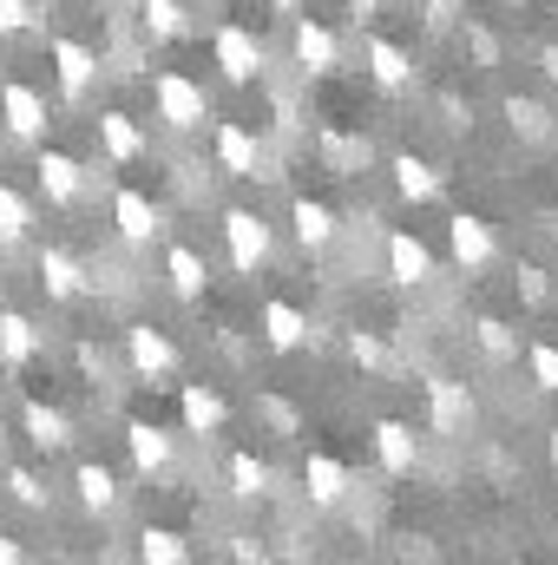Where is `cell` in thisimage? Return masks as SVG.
<instances>
[{
  "label": "cell",
  "instance_id": "6da1fadb",
  "mask_svg": "<svg viewBox=\"0 0 558 565\" xmlns=\"http://www.w3.org/2000/svg\"><path fill=\"white\" fill-rule=\"evenodd\" d=\"M151 113H158L171 132H204V119H211V93H204V79L164 66V73H151Z\"/></svg>",
  "mask_w": 558,
  "mask_h": 565
},
{
  "label": "cell",
  "instance_id": "7a4b0ae2",
  "mask_svg": "<svg viewBox=\"0 0 558 565\" xmlns=\"http://www.w3.org/2000/svg\"><path fill=\"white\" fill-rule=\"evenodd\" d=\"M224 250H230V270L237 277H257L270 257H277V224L264 211H224Z\"/></svg>",
  "mask_w": 558,
  "mask_h": 565
},
{
  "label": "cell",
  "instance_id": "3957f363",
  "mask_svg": "<svg viewBox=\"0 0 558 565\" xmlns=\"http://www.w3.org/2000/svg\"><path fill=\"white\" fill-rule=\"evenodd\" d=\"M33 178H40V198H46L53 211H73V204H86V191H93V171H86L73 151H60V145H40Z\"/></svg>",
  "mask_w": 558,
  "mask_h": 565
},
{
  "label": "cell",
  "instance_id": "277c9868",
  "mask_svg": "<svg viewBox=\"0 0 558 565\" xmlns=\"http://www.w3.org/2000/svg\"><path fill=\"white\" fill-rule=\"evenodd\" d=\"M211 60H217V73H224L230 86H257V79H264V40H257L244 20H224V26L211 33Z\"/></svg>",
  "mask_w": 558,
  "mask_h": 565
},
{
  "label": "cell",
  "instance_id": "5b68a950",
  "mask_svg": "<svg viewBox=\"0 0 558 565\" xmlns=\"http://www.w3.org/2000/svg\"><path fill=\"white\" fill-rule=\"evenodd\" d=\"M447 250H453V264H460L466 277H480V270L500 264V237H493V224H486L480 211H453V217H447Z\"/></svg>",
  "mask_w": 558,
  "mask_h": 565
},
{
  "label": "cell",
  "instance_id": "8992f818",
  "mask_svg": "<svg viewBox=\"0 0 558 565\" xmlns=\"http://www.w3.org/2000/svg\"><path fill=\"white\" fill-rule=\"evenodd\" d=\"M289 60H296L302 79H329V73H342V33L322 26V20H296V33H289Z\"/></svg>",
  "mask_w": 558,
  "mask_h": 565
},
{
  "label": "cell",
  "instance_id": "52a82bcc",
  "mask_svg": "<svg viewBox=\"0 0 558 565\" xmlns=\"http://www.w3.org/2000/svg\"><path fill=\"white\" fill-rule=\"evenodd\" d=\"M126 369L139 382H171L178 375V342L158 329V322H132L126 329Z\"/></svg>",
  "mask_w": 558,
  "mask_h": 565
},
{
  "label": "cell",
  "instance_id": "ba28073f",
  "mask_svg": "<svg viewBox=\"0 0 558 565\" xmlns=\"http://www.w3.org/2000/svg\"><path fill=\"white\" fill-rule=\"evenodd\" d=\"M0 126L13 145H40L46 139V93L26 86V79H7L0 86Z\"/></svg>",
  "mask_w": 558,
  "mask_h": 565
},
{
  "label": "cell",
  "instance_id": "9c48e42d",
  "mask_svg": "<svg viewBox=\"0 0 558 565\" xmlns=\"http://www.w3.org/2000/svg\"><path fill=\"white\" fill-rule=\"evenodd\" d=\"M473 388L466 382H453V375H433L427 382V427L433 434H447V440H460V434H473Z\"/></svg>",
  "mask_w": 558,
  "mask_h": 565
},
{
  "label": "cell",
  "instance_id": "30bf717a",
  "mask_svg": "<svg viewBox=\"0 0 558 565\" xmlns=\"http://www.w3.org/2000/svg\"><path fill=\"white\" fill-rule=\"evenodd\" d=\"M112 231H119V244H126V250H144V244H158V237H164V211H158L144 191L119 184V191H112Z\"/></svg>",
  "mask_w": 558,
  "mask_h": 565
},
{
  "label": "cell",
  "instance_id": "8fae6325",
  "mask_svg": "<svg viewBox=\"0 0 558 565\" xmlns=\"http://www.w3.org/2000/svg\"><path fill=\"white\" fill-rule=\"evenodd\" d=\"M362 66H368V79L382 86V93H408L415 86V53L401 46V40H388V33H368L362 40Z\"/></svg>",
  "mask_w": 558,
  "mask_h": 565
},
{
  "label": "cell",
  "instance_id": "7c38bea8",
  "mask_svg": "<svg viewBox=\"0 0 558 565\" xmlns=\"http://www.w3.org/2000/svg\"><path fill=\"white\" fill-rule=\"evenodd\" d=\"M33 270H40V282H46V296H53V302H79V296H93V270H86L66 244H40Z\"/></svg>",
  "mask_w": 558,
  "mask_h": 565
},
{
  "label": "cell",
  "instance_id": "4fadbf2b",
  "mask_svg": "<svg viewBox=\"0 0 558 565\" xmlns=\"http://www.w3.org/2000/svg\"><path fill=\"white\" fill-rule=\"evenodd\" d=\"M46 60H53V73H60V93L66 99H86L93 93V79H99V53L86 46V40H46Z\"/></svg>",
  "mask_w": 558,
  "mask_h": 565
},
{
  "label": "cell",
  "instance_id": "5bb4252c",
  "mask_svg": "<svg viewBox=\"0 0 558 565\" xmlns=\"http://www.w3.org/2000/svg\"><path fill=\"white\" fill-rule=\"evenodd\" d=\"M375 460H382L388 480H408V473H420L427 447H420V434L408 422H375Z\"/></svg>",
  "mask_w": 558,
  "mask_h": 565
},
{
  "label": "cell",
  "instance_id": "9a60e30c",
  "mask_svg": "<svg viewBox=\"0 0 558 565\" xmlns=\"http://www.w3.org/2000/svg\"><path fill=\"white\" fill-rule=\"evenodd\" d=\"M302 493H309V507L335 513V507L355 493V473H348L335 454H309V460H302Z\"/></svg>",
  "mask_w": 558,
  "mask_h": 565
},
{
  "label": "cell",
  "instance_id": "2e32d148",
  "mask_svg": "<svg viewBox=\"0 0 558 565\" xmlns=\"http://www.w3.org/2000/svg\"><path fill=\"white\" fill-rule=\"evenodd\" d=\"M217 164L224 178H264V139L244 119H217Z\"/></svg>",
  "mask_w": 558,
  "mask_h": 565
},
{
  "label": "cell",
  "instance_id": "e0dca14e",
  "mask_svg": "<svg viewBox=\"0 0 558 565\" xmlns=\"http://www.w3.org/2000/svg\"><path fill=\"white\" fill-rule=\"evenodd\" d=\"M178 422H184V434L211 440V434H224L230 408H224V395H217L211 382H184V388H178Z\"/></svg>",
  "mask_w": 558,
  "mask_h": 565
},
{
  "label": "cell",
  "instance_id": "ac0fdd59",
  "mask_svg": "<svg viewBox=\"0 0 558 565\" xmlns=\"http://www.w3.org/2000/svg\"><path fill=\"white\" fill-rule=\"evenodd\" d=\"M126 454H132V467L144 480H158V473H171L178 440H171V427H158V422H126Z\"/></svg>",
  "mask_w": 558,
  "mask_h": 565
},
{
  "label": "cell",
  "instance_id": "d6986e66",
  "mask_svg": "<svg viewBox=\"0 0 558 565\" xmlns=\"http://www.w3.org/2000/svg\"><path fill=\"white\" fill-rule=\"evenodd\" d=\"M264 342H270V349H282V355L309 349V342H315V322H309V309H296L289 296H270V302H264Z\"/></svg>",
  "mask_w": 558,
  "mask_h": 565
},
{
  "label": "cell",
  "instance_id": "ffe728a7",
  "mask_svg": "<svg viewBox=\"0 0 558 565\" xmlns=\"http://www.w3.org/2000/svg\"><path fill=\"white\" fill-rule=\"evenodd\" d=\"M289 231H296V244H302L309 257H322V250L342 237V217H335L322 198H296V204H289Z\"/></svg>",
  "mask_w": 558,
  "mask_h": 565
},
{
  "label": "cell",
  "instance_id": "44dd1931",
  "mask_svg": "<svg viewBox=\"0 0 558 565\" xmlns=\"http://www.w3.org/2000/svg\"><path fill=\"white\" fill-rule=\"evenodd\" d=\"M388 282H401V289H427L433 282V250L415 231H388Z\"/></svg>",
  "mask_w": 558,
  "mask_h": 565
},
{
  "label": "cell",
  "instance_id": "7402d4cb",
  "mask_svg": "<svg viewBox=\"0 0 558 565\" xmlns=\"http://www.w3.org/2000/svg\"><path fill=\"white\" fill-rule=\"evenodd\" d=\"M164 282H171L178 302H197V296L211 289V264H204V250H191V244H164Z\"/></svg>",
  "mask_w": 558,
  "mask_h": 565
},
{
  "label": "cell",
  "instance_id": "603a6c76",
  "mask_svg": "<svg viewBox=\"0 0 558 565\" xmlns=\"http://www.w3.org/2000/svg\"><path fill=\"white\" fill-rule=\"evenodd\" d=\"M99 145H106L112 164H139L144 151H151V132H144L132 113H99Z\"/></svg>",
  "mask_w": 558,
  "mask_h": 565
},
{
  "label": "cell",
  "instance_id": "cb8c5ba5",
  "mask_svg": "<svg viewBox=\"0 0 558 565\" xmlns=\"http://www.w3.org/2000/svg\"><path fill=\"white\" fill-rule=\"evenodd\" d=\"M40 329H33V316H20V309H0V369H26L33 355H40Z\"/></svg>",
  "mask_w": 558,
  "mask_h": 565
},
{
  "label": "cell",
  "instance_id": "d4e9b609",
  "mask_svg": "<svg viewBox=\"0 0 558 565\" xmlns=\"http://www.w3.org/2000/svg\"><path fill=\"white\" fill-rule=\"evenodd\" d=\"M388 178H395V191H401L408 204H427V198H440V184H447V178H440L427 158H415V151H395V158H388Z\"/></svg>",
  "mask_w": 558,
  "mask_h": 565
},
{
  "label": "cell",
  "instance_id": "484cf974",
  "mask_svg": "<svg viewBox=\"0 0 558 565\" xmlns=\"http://www.w3.org/2000/svg\"><path fill=\"white\" fill-rule=\"evenodd\" d=\"M73 493H79L86 513H112V507H119V473L99 467V460H79V467H73Z\"/></svg>",
  "mask_w": 558,
  "mask_h": 565
},
{
  "label": "cell",
  "instance_id": "4316f807",
  "mask_svg": "<svg viewBox=\"0 0 558 565\" xmlns=\"http://www.w3.org/2000/svg\"><path fill=\"white\" fill-rule=\"evenodd\" d=\"M20 427H26V440H33L40 454L73 447V422H66L60 408H46V402H26V408H20Z\"/></svg>",
  "mask_w": 558,
  "mask_h": 565
},
{
  "label": "cell",
  "instance_id": "83f0119b",
  "mask_svg": "<svg viewBox=\"0 0 558 565\" xmlns=\"http://www.w3.org/2000/svg\"><path fill=\"white\" fill-rule=\"evenodd\" d=\"M139 26H144L151 46L184 40V33H191V7H184V0H139Z\"/></svg>",
  "mask_w": 558,
  "mask_h": 565
},
{
  "label": "cell",
  "instance_id": "f1b7e54d",
  "mask_svg": "<svg viewBox=\"0 0 558 565\" xmlns=\"http://www.w3.org/2000/svg\"><path fill=\"white\" fill-rule=\"evenodd\" d=\"M33 224H40V204L20 184H0V244H26Z\"/></svg>",
  "mask_w": 558,
  "mask_h": 565
},
{
  "label": "cell",
  "instance_id": "f546056e",
  "mask_svg": "<svg viewBox=\"0 0 558 565\" xmlns=\"http://www.w3.org/2000/svg\"><path fill=\"white\" fill-rule=\"evenodd\" d=\"M224 480H230V493H237V500H264L277 473H270V460H257V454H244V447H237V454L224 460Z\"/></svg>",
  "mask_w": 558,
  "mask_h": 565
},
{
  "label": "cell",
  "instance_id": "4dcf8cb0",
  "mask_svg": "<svg viewBox=\"0 0 558 565\" xmlns=\"http://www.w3.org/2000/svg\"><path fill=\"white\" fill-rule=\"evenodd\" d=\"M473 342L486 349V362H519V329L506 316H473Z\"/></svg>",
  "mask_w": 558,
  "mask_h": 565
},
{
  "label": "cell",
  "instance_id": "1f68e13d",
  "mask_svg": "<svg viewBox=\"0 0 558 565\" xmlns=\"http://www.w3.org/2000/svg\"><path fill=\"white\" fill-rule=\"evenodd\" d=\"M342 349H348V362H355V369H368V375H395V349H388L375 329H348V342H342Z\"/></svg>",
  "mask_w": 558,
  "mask_h": 565
},
{
  "label": "cell",
  "instance_id": "d6a6232c",
  "mask_svg": "<svg viewBox=\"0 0 558 565\" xmlns=\"http://www.w3.org/2000/svg\"><path fill=\"white\" fill-rule=\"evenodd\" d=\"M139 559L144 565H184L191 559V546H184V533H171V526H144L139 533Z\"/></svg>",
  "mask_w": 558,
  "mask_h": 565
},
{
  "label": "cell",
  "instance_id": "836d02e7",
  "mask_svg": "<svg viewBox=\"0 0 558 565\" xmlns=\"http://www.w3.org/2000/svg\"><path fill=\"white\" fill-rule=\"evenodd\" d=\"M7 500L26 507V513H46V507H53V487H46L33 467H7Z\"/></svg>",
  "mask_w": 558,
  "mask_h": 565
},
{
  "label": "cell",
  "instance_id": "e575fe53",
  "mask_svg": "<svg viewBox=\"0 0 558 565\" xmlns=\"http://www.w3.org/2000/svg\"><path fill=\"white\" fill-rule=\"evenodd\" d=\"M506 126H513L519 139H552V119H546V106H539V99H519V93L506 99Z\"/></svg>",
  "mask_w": 558,
  "mask_h": 565
},
{
  "label": "cell",
  "instance_id": "d590c367",
  "mask_svg": "<svg viewBox=\"0 0 558 565\" xmlns=\"http://www.w3.org/2000/svg\"><path fill=\"white\" fill-rule=\"evenodd\" d=\"M526 375L539 395H558V342H533L526 349Z\"/></svg>",
  "mask_w": 558,
  "mask_h": 565
},
{
  "label": "cell",
  "instance_id": "8d00e7d4",
  "mask_svg": "<svg viewBox=\"0 0 558 565\" xmlns=\"http://www.w3.org/2000/svg\"><path fill=\"white\" fill-rule=\"evenodd\" d=\"M46 20V0H0V33L13 40V33H26V26H40Z\"/></svg>",
  "mask_w": 558,
  "mask_h": 565
},
{
  "label": "cell",
  "instance_id": "74e56055",
  "mask_svg": "<svg viewBox=\"0 0 558 565\" xmlns=\"http://www.w3.org/2000/svg\"><path fill=\"white\" fill-rule=\"evenodd\" d=\"M322 158H329V171H348L355 158H368V145L348 139V132H322Z\"/></svg>",
  "mask_w": 558,
  "mask_h": 565
},
{
  "label": "cell",
  "instance_id": "f35d334b",
  "mask_svg": "<svg viewBox=\"0 0 558 565\" xmlns=\"http://www.w3.org/2000/svg\"><path fill=\"white\" fill-rule=\"evenodd\" d=\"M230 540H237V546H230V559H264V553H270V546H264V540H250V533H230Z\"/></svg>",
  "mask_w": 558,
  "mask_h": 565
},
{
  "label": "cell",
  "instance_id": "ab89813d",
  "mask_svg": "<svg viewBox=\"0 0 558 565\" xmlns=\"http://www.w3.org/2000/svg\"><path fill=\"white\" fill-rule=\"evenodd\" d=\"M348 20H355V26H375V20H382V0H348Z\"/></svg>",
  "mask_w": 558,
  "mask_h": 565
},
{
  "label": "cell",
  "instance_id": "60d3db41",
  "mask_svg": "<svg viewBox=\"0 0 558 565\" xmlns=\"http://www.w3.org/2000/svg\"><path fill=\"white\" fill-rule=\"evenodd\" d=\"M519 289H526V302H546V277H539V270H533V264H526V270H519Z\"/></svg>",
  "mask_w": 558,
  "mask_h": 565
},
{
  "label": "cell",
  "instance_id": "b9f144b4",
  "mask_svg": "<svg viewBox=\"0 0 558 565\" xmlns=\"http://www.w3.org/2000/svg\"><path fill=\"white\" fill-rule=\"evenodd\" d=\"M264 415H270V422H277L282 434H289V427H296V408H289V402H264Z\"/></svg>",
  "mask_w": 558,
  "mask_h": 565
},
{
  "label": "cell",
  "instance_id": "7bdbcfd3",
  "mask_svg": "<svg viewBox=\"0 0 558 565\" xmlns=\"http://www.w3.org/2000/svg\"><path fill=\"white\" fill-rule=\"evenodd\" d=\"M20 559H26V546H20L13 533H0V565H20Z\"/></svg>",
  "mask_w": 558,
  "mask_h": 565
},
{
  "label": "cell",
  "instance_id": "ee69618b",
  "mask_svg": "<svg viewBox=\"0 0 558 565\" xmlns=\"http://www.w3.org/2000/svg\"><path fill=\"white\" fill-rule=\"evenodd\" d=\"M539 66H546V79H558V46H539Z\"/></svg>",
  "mask_w": 558,
  "mask_h": 565
},
{
  "label": "cell",
  "instance_id": "f6af8a7d",
  "mask_svg": "<svg viewBox=\"0 0 558 565\" xmlns=\"http://www.w3.org/2000/svg\"><path fill=\"white\" fill-rule=\"evenodd\" d=\"M453 7H466V0H427V13H433V20H447Z\"/></svg>",
  "mask_w": 558,
  "mask_h": 565
},
{
  "label": "cell",
  "instance_id": "bcb514c9",
  "mask_svg": "<svg viewBox=\"0 0 558 565\" xmlns=\"http://www.w3.org/2000/svg\"><path fill=\"white\" fill-rule=\"evenodd\" d=\"M270 7H277V13H302V0H270Z\"/></svg>",
  "mask_w": 558,
  "mask_h": 565
},
{
  "label": "cell",
  "instance_id": "7dc6e473",
  "mask_svg": "<svg viewBox=\"0 0 558 565\" xmlns=\"http://www.w3.org/2000/svg\"><path fill=\"white\" fill-rule=\"evenodd\" d=\"M552 467H558V427H552Z\"/></svg>",
  "mask_w": 558,
  "mask_h": 565
}]
</instances>
